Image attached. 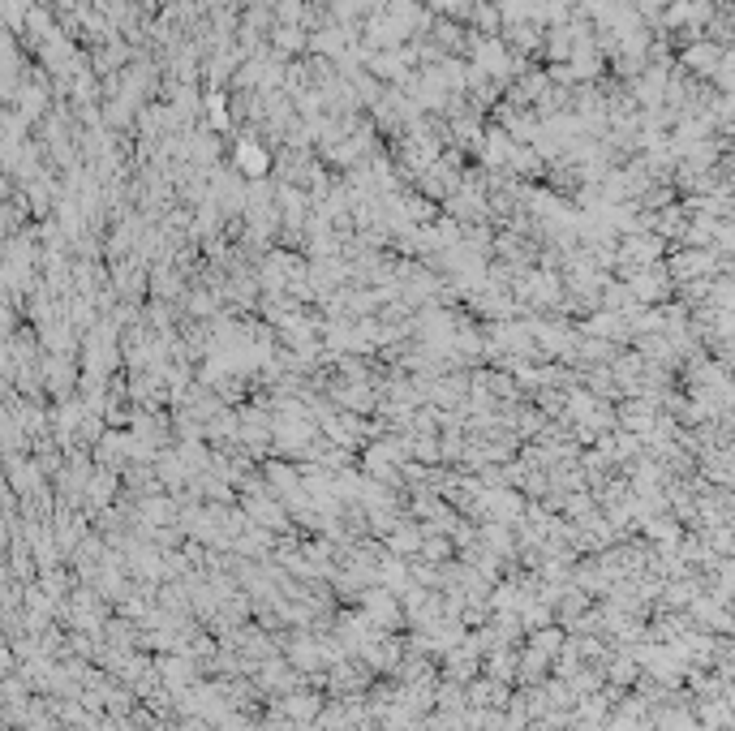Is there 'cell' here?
Wrapping results in <instances>:
<instances>
[{
	"mask_svg": "<svg viewBox=\"0 0 735 731\" xmlns=\"http://www.w3.org/2000/svg\"><path fill=\"white\" fill-rule=\"evenodd\" d=\"M628 289L637 293V301H645V306H658V301H667V297H671L675 280H671V271H667V267L654 263V267H637V271H628Z\"/></svg>",
	"mask_w": 735,
	"mask_h": 731,
	"instance_id": "2",
	"label": "cell"
},
{
	"mask_svg": "<svg viewBox=\"0 0 735 731\" xmlns=\"http://www.w3.org/2000/svg\"><path fill=\"white\" fill-rule=\"evenodd\" d=\"M271 48H276L280 56L310 52V31L306 26H271Z\"/></svg>",
	"mask_w": 735,
	"mask_h": 731,
	"instance_id": "4",
	"label": "cell"
},
{
	"mask_svg": "<svg viewBox=\"0 0 735 731\" xmlns=\"http://www.w3.org/2000/svg\"><path fill=\"white\" fill-rule=\"evenodd\" d=\"M469 26H473V35H503V13H499V5H486V0H478V5L469 9Z\"/></svg>",
	"mask_w": 735,
	"mask_h": 731,
	"instance_id": "5",
	"label": "cell"
},
{
	"mask_svg": "<svg viewBox=\"0 0 735 731\" xmlns=\"http://www.w3.org/2000/svg\"><path fill=\"white\" fill-rule=\"evenodd\" d=\"M486 5H503V0H486Z\"/></svg>",
	"mask_w": 735,
	"mask_h": 731,
	"instance_id": "9",
	"label": "cell"
},
{
	"mask_svg": "<svg viewBox=\"0 0 735 731\" xmlns=\"http://www.w3.org/2000/svg\"><path fill=\"white\" fill-rule=\"evenodd\" d=\"M233 168L241 172L245 181H267L271 168H276V155H271L263 142H254V138H237V147H233Z\"/></svg>",
	"mask_w": 735,
	"mask_h": 731,
	"instance_id": "3",
	"label": "cell"
},
{
	"mask_svg": "<svg viewBox=\"0 0 735 731\" xmlns=\"http://www.w3.org/2000/svg\"><path fill=\"white\" fill-rule=\"evenodd\" d=\"M203 112L211 117L215 134H228V129H233V112H228V95L224 91H207L203 95Z\"/></svg>",
	"mask_w": 735,
	"mask_h": 731,
	"instance_id": "6",
	"label": "cell"
},
{
	"mask_svg": "<svg viewBox=\"0 0 735 731\" xmlns=\"http://www.w3.org/2000/svg\"><path fill=\"white\" fill-rule=\"evenodd\" d=\"M632 5L641 9V18H645V22L658 26V22H662V13L671 9V0H632Z\"/></svg>",
	"mask_w": 735,
	"mask_h": 731,
	"instance_id": "7",
	"label": "cell"
},
{
	"mask_svg": "<svg viewBox=\"0 0 735 731\" xmlns=\"http://www.w3.org/2000/svg\"><path fill=\"white\" fill-rule=\"evenodd\" d=\"M430 9H435V13H448V18H452V13H465V9H469V0H430Z\"/></svg>",
	"mask_w": 735,
	"mask_h": 731,
	"instance_id": "8",
	"label": "cell"
},
{
	"mask_svg": "<svg viewBox=\"0 0 735 731\" xmlns=\"http://www.w3.org/2000/svg\"><path fill=\"white\" fill-rule=\"evenodd\" d=\"M723 56H727V48L718 39H697V43H688V48H680V69L684 74H693V78H718L723 74Z\"/></svg>",
	"mask_w": 735,
	"mask_h": 731,
	"instance_id": "1",
	"label": "cell"
}]
</instances>
